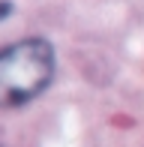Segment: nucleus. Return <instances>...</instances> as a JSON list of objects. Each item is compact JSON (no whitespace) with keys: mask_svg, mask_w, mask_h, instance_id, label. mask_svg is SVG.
Masks as SVG:
<instances>
[{"mask_svg":"<svg viewBox=\"0 0 144 147\" xmlns=\"http://www.w3.org/2000/svg\"><path fill=\"white\" fill-rule=\"evenodd\" d=\"M54 78V48L48 39H18L0 48V108L36 99Z\"/></svg>","mask_w":144,"mask_h":147,"instance_id":"nucleus-1","label":"nucleus"}]
</instances>
